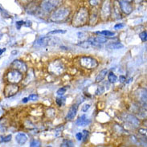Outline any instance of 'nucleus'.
Returning <instances> with one entry per match:
<instances>
[{
	"instance_id": "4c0bfd02",
	"label": "nucleus",
	"mask_w": 147,
	"mask_h": 147,
	"mask_svg": "<svg viewBox=\"0 0 147 147\" xmlns=\"http://www.w3.org/2000/svg\"><path fill=\"white\" fill-rule=\"evenodd\" d=\"M140 134H143V135H146V129H139Z\"/></svg>"
},
{
	"instance_id": "393cba45",
	"label": "nucleus",
	"mask_w": 147,
	"mask_h": 147,
	"mask_svg": "<svg viewBox=\"0 0 147 147\" xmlns=\"http://www.w3.org/2000/svg\"><path fill=\"white\" fill-rule=\"evenodd\" d=\"M30 146L32 147H40L41 146V143H40V142L37 141V140H32Z\"/></svg>"
},
{
	"instance_id": "f3484780",
	"label": "nucleus",
	"mask_w": 147,
	"mask_h": 147,
	"mask_svg": "<svg viewBox=\"0 0 147 147\" xmlns=\"http://www.w3.org/2000/svg\"><path fill=\"white\" fill-rule=\"evenodd\" d=\"M78 46L83 48H90L91 47H93V43L91 40H84V41H81L80 43H79Z\"/></svg>"
},
{
	"instance_id": "f03ea898",
	"label": "nucleus",
	"mask_w": 147,
	"mask_h": 147,
	"mask_svg": "<svg viewBox=\"0 0 147 147\" xmlns=\"http://www.w3.org/2000/svg\"><path fill=\"white\" fill-rule=\"evenodd\" d=\"M62 3L63 0H44L40 4V8L43 11L50 13L60 7Z\"/></svg>"
},
{
	"instance_id": "b1692460",
	"label": "nucleus",
	"mask_w": 147,
	"mask_h": 147,
	"mask_svg": "<svg viewBox=\"0 0 147 147\" xmlns=\"http://www.w3.org/2000/svg\"><path fill=\"white\" fill-rule=\"evenodd\" d=\"M64 33H66V31H64V30H55V31H52V32H48V35H56V34H64Z\"/></svg>"
},
{
	"instance_id": "2f4dec72",
	"label": "nucleus",
	"mask_w": 147,
	"mask_h": 147,
	"mask_svg": "<svg viewBox=\"0 0 147 147\" xmlns=\"http://www.w3.org/2000/svg\"><path fill=\"white\" fill-rule=\"evenodd\" d=\"M89 108H90V105L89 104H86V105H84L83 107H82V111L87 112L89 109Z\"/></svg>"
},
{
	"instance_id": "bb28decb",
	"label": "nucleus",
	"mask_w": 147,
	"mask_h": 147,
	"mask_svg": "<svg viewBox=\"0 0 147 147\" xmlns=\"http://www.w3.org/2000/svg\"><path fill=\"white\" fill-rule=\"evenodd\" d=\"M64 101H65V98L62 97V96H61L60 98H57V99H56V104H57L59 106H62L64 104Z\"/></svg>"
},
{
	"instance_id": "ddd939ff",
	"label": "nucleus",
	"mask_w": 147,
	"mask_h": 147,
	"mask_svg": "<svg viewBox=\"0 0 147 147\" xmlns=\"http://www.w3.org/2000/svg\"><path fill=\"white\" fill-rule=\"evenodd\" d=\"M16 142L20 144V145H24V144H25L27 142V141H28V137H27V135H26L25 134L20 133V134H18L16 135Z\"/></svg>"
},
{
	"instance_id": "c756f323",
	"label": "nucleus",
	"mask_w": 147,
	"mask_h": 147,
	"mask_svg": "<svg viewBox=\"0 0 147 147\" xmlns=\"http://www.w3.org/2000/svg\"><path fill=\"white\" fill-rule=\"evenodd\" d=\"M11 140V135L9 134V135L6 136V137H3L1 142H10Z\"/></svg>"
},
{
	"instance_id": "79ce46f5",
	"label": "nucleus",
	"mask_w": 147,
	"mask_h": 147,
	"mask_svg": "<svg viewBox=\"0 0 147 147\" xmlns=\"http://www.w3.org/2000/svg\"><path fill=\"white\" fill-rule=\"evenodd\" d=\"M12 55H15V54H17V51H13V52H11Z\"/></svg>"
},
{
	"instance_id": "c85d7f7f",
	"label": "nucleus",
	"mask_w": 147,
	"mask_h": 147,
	"mask_svg": "<svg viewBox=\"0 0 147 147\" xmlns=\"http://www.w3.org/2000/svg\"><path fill=\"white\" fill-rule=\"evenodd\" d=\"M140 38H141V40H142L143 42H146V39H147V33L146 32H142L141 34H140Z\"/></svg>"
},
{
	"instance_id": "37998d69",
	"label": "nucleus",
	"mask_w": 147,
	"mask_h": 147,
	"mask_svg": "<svg viewBox=\"0 0 147 147\" xmlns=\"http://www.w3.org/2000/svg\"><path fill=\"white\" fill-rule=\"evenodd\" d=\"M124 1H125V2H128V3H131L133 0H124Z\"/></svg>"
},
{
	"instance_id": "5701e85b",
	"label": "nucleus",
	"mask_w": 147,
	"mask_h": 147,
	"mask_svg": "<svg viewBox=\"0 0 147 147\" xmlns=\"http://www.w3.org/2000/svg\"><path fill=\"white\" fill-rule=\"evenodd\" d=\"M104 92H105V88H104L103 86H98L96 90V95H102Z\"/></svg>"
},
{
	"instance_id": "f704fd0d",
	"label": "nucleus",
	"mask_w": 147,
	"mask_h": 147,
	"mask_svg": "<svg viewBox=\"0 0 147 147\" xmlns=\"http://www.w3.org/2000/svg\"><path fill=\"white\" fill-rule=\"evenodd\" d=\"M124 27H125V25H124L123 24H116L115 25V27H114V28H116V29H117V28H124Z\"/></svg>"
},
{
	"instance_id": "c03bdc74",
	"label": "nucleus",
	"mask_w": 147,
	"mask_h": 147,
	"mask_svg": "<svg viewBox=\"0 0 147 147\" xmlns=\"http://www.w3.org/2000/svg\"><path fill=\"white\" fill-rule=\"evenodd\" d=\"M1 37H2V36H1V35H0V39H1Z\"/></svg>"
},
{
	"instance_id": "ea45409f",
	"label": "nucleus",
	"mask_w": 147,
	"mask_h": 147,
	"mask_svg": "<svg viewBox=\"0 0 147 147\" xmlns=\"http://www.w3.org/2000/svg\"><path fill=\"white\" fill-rule=\"evenodd\" d=\"M28 97H25V98H24V99H23V100H22V101H23V102H24V103H26V102H28Z\"/></svg>"
},
{
	"instance_id": "a878e982",
	"label": "nucleus",
	"mask_w": 147,
	"mask_h": 147,
	"mask_svg": "<svg viewBox=\"0 0 147 147\" xmlns=\"http://www.w3.org/2000/svg\"><path fill=\"white\" fill-rule=\"evenodd\" d=\"M66 91H67V88H59V89L57 90L56 93H57V95L63 96L64 93L66 92Z\"/></svg>"
},
{
	"instance_id": "412c9836",
	"label": "nucleus",
	"mask_w": 147,
	"mask_h": 147,
	"mask_svg": "<svg viewBox=\"0 0 147 147\" xmlns=\"http://www.w3.org/2000/svg\"><path fill=\"white\" fill-rule=\"evenodd\" d=\"M90 40H92L96 43H98V44H104L105 42H107V40L105 38V37H101V36H99V37H96L94 39H92Z\"/></svg>"
},
{
	"instance_id": "9d476101",
	"label": "nucleus",
	"mask_w": 147,
	"mask_h": 147,
	"mask_svg": "<svg viewBox=\"0 0 147 147\" xmlns=\"http://www.w3.org/2000/svg\"><path fill=\"white\" fill-rule=\"evenodd\" d=\"M11 67L13 69H16L18 71H20L21 73H25L28 71V66L24 62L21 60H14L11 63Z\"/></svg>"
},
{
	"instance_id": "58836bf2",
	"label": "nucleus",
	"mask_w": 147,
	"mask_h": 147,
	"mask_svg": "<svg viewBox=\"0 0 147 147\" xmlns=\"http://www.w3.org/2000/svg\"><path fill=\"white\" fill-rule=\"evenodd\" d=\"M24 25H25L26 27H30V26L32 25V22H31V21H28L27 23H24Z\"/></svg>"
},
{
	"instance_id": "7c9ffc66",
	"label": "nucleus",
	"mask_w": 147,
	"mask_h": 147,
	"mask_svg": "<svg viewBox=\"0 0 147 147\" xmlns=\"http://www.w3.org/2000/svg\"><path fill=\"white\" fill-rule=\"evenodd\" d=\"M38 95H36V94H32V95H30L28 96V99L29 100H36L38 99Z\"/></svg>"
},
{
	"instance_id": "39448f33",
	"label": "nucleus",
	"mask_w": 147,
	"mask_h": 147,
	"mask_svg": "<svg viewBox=\"0 0 147 147\" xmlns=\"http://www.w3.org/2000/svg\"><path fill=\"white\" fill-rule=\"evenodd\" d=\"M7 78L11 84H18L23 79V73L16 69H12L7 72Z\"/></svg>"
},
{
	"instance_id": "72a5a7b5",
	"label": "nucleus",
	"mask_w": 147,
	"mask_h": 147,
	"mask_svg": "<svg viewBox=\"0 0 147 147\" xmlns=\"http://www.w3.org/2000/svg\"><path fill=\"white\" fill-rule=\"evenodd\" d=\"M16 25L18 26V28L20 29V26H22V25H24V21H18V22L16 23Z\"/></svg>"
},
{
	"instance_id": "6ab92c4d",
	"label": "nucleus",
	"mask_w": 147,
	"mask_h": 147,
	"mask_svg": "<svg viewBox=\"0 0 147 147\" xmlns=\"http://www.w3.org/2000/svg\"><path fill=\"white\" fill-rule=\"evenodd\" d=\"M96 34L98 35H103L105 36H108V37H112V36H114L115 33L113 32H109V31H102V32H96Z\"/></svg>"
},
{
	"instance_id": "e433bc0d",
	"label": "nucleus",
	"mask_w": 147,
	"mask_h": 147,
	"mask_svg": "<svg viewBox=\"0 0 147 147\" xmlns=\"http://www.w3.org/2000/svg\"><path fill=\"white\" fill-rule=\"evenodd\" d=\"M83 134H84V141H85V140L87 139L88 135V131H87V130H84Z\"/></svg>"
},
{
	"instance_id": "4be33fe9",
	"label": "nucleus",
	"mask_w": 147,
	"mask_h": 147,
	"mask_svg": "<svg viewBox=\"0 0 147 147\" xmlns=\"http://www.w3.org/2000/svg\"><path fill=\"white\" fill-rule=\"evenodd\" d=\"M61 146H66V147H71L73 146V142L72 141H69V140L64 139L63 141V142L61 144Z\"/></svg>"
},
{
	"instance_id": "a211bd4d",
	"label": "nucleus",
	"mask_w": 147,
	"mask_h": 147,
	"mask_svg": "<svg viewBox=\"0 0 147 147\" xmlns=\"http://www.w3.org/2000/svg\"><path fill=\"white\" fill-rule=\"evenodd\" d=\"M107 47L111 49H120V48H123L124 45L121 43H113L107 45Z\"/></svg>"
},
{
	"instance_id": "0eeeda50",
	"label": "nucleus",
	"mask_w": 147,
	"mask_h": 147,
	"mask_svg": "<svg viewBox=\"0 0 147 147\" xmlns=\"http://www.w3.org/2000/svg\"><path fill=\"white\" fill-rule=\"evenodd\" d=\"M58 40L56 38H52L50 36H45V37H42L36 41V43L34 44V46L40 48V47H45L48 45H52V44H56L57 42H55V40Z\"/></svg>"
},
{
	"instance_id": "6e6552de",
	"label": "nucleus",
	"mask_w": 147,
	"mask_h": 147,
	"mask_svg": "<svg viewBox=\"0 0 147 147\" xmlns=\"http://www.w3.org/2000/svg\"><path fill=\"white\" fill-rule=\"evenodd\" d=\"M20 88L18 85H16V84H11L7 85L3 90V94L5 97H11L13 96H15L19 92Z\"/></svg>"
},
{
	"instance_id": "423d86ee",
	"label": "nucleus",
	"mask_w": 147,
	"mask_h": 147,
	"mask_svg": "<svg viewBox=\"0 0 147 147\" xmlns=\"http://www.w3.org/2000/svg\"><path fill=\"white\" fill-rule=\"evenodd\" d=\"M80 64L83 68H87V69L95 68L98 65V63L95 59L91 58V57H88V56L81 57L80 60Z\"/></svg>"
},
{
	"instance_id": "a19ab883",
	"label": "nucleus",
	"mask_w": 147,
	"mask_h": 147,
	"mask_svg": "<svg viewBox=\"0 0 147 147\" xmlns=\"http://www.w3.org/2000/svg\"><path fill=\"white\" fill-rule=\"evenodd\" d=\"M6 51V48H3V49H0V56L4 52Z\"/></svg>"
},
{
	"instance_id": "f257e3e1",
	"label": "nucleus",
	"mask_w": 147,
	"mask_h": 147,
	"mask_svg": "<svg viewBox=\"0 0 147 147\" xmlns=\"http://www.w3.org/2000/svg\"><path fill=\"white\" fill-rule=\"evenodd\" d=\"M88 19V11L87 8L80 7L76 11L72 19V25L76 28H80L85 25Z\"/></svg>"
},
{
	"instance_id": "1a4fd4ad",
	"label": "nucleus",
	"mask_w": 147,
	"mask_h": 147,
	"mask_svg": "<svg viewBox=\"0 0 147 147\" xmlns=\"http://www.w3.org/2000/svg\"><path fill=\"white\" fill-rule=\"evenodd\" d=\"M111 13V7H110V1L105 0L100 10V16L103 20H107Z\"/></svg>"
},
{
	"instance_id": "dca6fc26",
	"label": "nucleus",
	"mask_w": 147,
	"mask_h": 147,
	"mask_svg": "<svg viewBox=\"0 0 147 147\" xmlns=\"http://www.w3.org/2000/svg\"><path fill=\"white\" fill-rule=\"evenodd\" d=\"M107 73V69H104L102 71H100V72H99V74L96 76V83H99L100 81H102V80L105 79V77L106 76Z\"/></svg>"
},
{
	"instance_id": "f8f14e48",
	"label": "nucleus",
	"mask_w": 147,
	"mask_h": 147,
	"mask_svg": "<svg viewBox=\"0 0 147 147\" xmlns=\"http://www.w3.org/2000/svg\"><path fill=\"white\" fill-rule=\"evenodd\" d=\"M77 109H78V106L76 105H73L72 107L70 108L68 114L66 116V120L72 121V119H74V117L76 115V113H77Z\"/></svg>"
},
{
	"instance_id": "20e7f679",
	"label": "nucleus",
	"mask_w": 147,
	"mask_h": 147,
	"mask_svg": "<svg viewBox=\"0 0 147 147\" xmlns=\"http://www.w3.org/2000/svg\"><path fill=\"white\" fill-rule=\"evenodd\" d=\"M48 71L54 75H60L64 71V65L60 60H54L48 66Z\"/></svg>"
},
{
	"instance_id": "7ed1b4c3",
	"label": "nucleus",
	"mask_w": 147,
	"mask_h": 147,
	"mask_svg": "<svg viewBox=\"0 0 147 147\" xmlns=\"http://www.w3.org/2000/svg\"><path fill=\"white\" fill-rule=\"evenodd\" d=\"M70 14V9L68 7H60L56 9L51 16L52 22H61L64 21Z\"/></svg>"
},
{
	"instance_id": "473e14b6",
	"label": "nucleus",
	"mask_w": 147,
	"mask_h": 147,
	"mask_svg": "<svg viewBox=\"0 0 147 147\" xmlns=\"http://www.w3.org/2000/svg\"><path fill=\"white\" fill-rule=\"evenodd\" d=\"M76 137V139L78 141H81L82 138H83V134L82 133H77Z\"/></svg>"
},
{
	"instance_id": "2eb2a0df",
	"label": "nucleus",
	"mask_w": 147,
	"mask_h": 147,
	"mask_svg": "<svg viewBox=\"0 0 147 147\" xmlns=\"http://www.w3.org/2000/svg\"><path fill=\"white\" fill-rule=\"evenodd\" d=\"M90 122H91V121L88 119H87L85 116H81L80 117L78 118V120L76 121V123L77 125H79V126H85V125H88Z\"/></svg>"
},
{
	"instance_id": "aec40b11",
	"label": "nucleus",
	"mask_w": 147,
	"mask_h": 147,
	"mask_svg": "<svg viewBox=\"0 0 147 147\" xmlns=\"http://www.w3.org/2000/svg\"><path fill=\"white\" fill-rule=\"evenodd\" d=\"M108 79H109V81L110 82V83H115L117 82V76L114 74V73H113V72H110L109 76H108Z\"/></svg>"
},
{
	"instance_id": "cd10ccee",
	"label": "nucleus",
	"mask_w": 147,
	"mask_h": 147,
	"mask_svg": "<svg viewBox=\"0 0 147 147\" xmlns=\"http://www.w3.org/2000/svg\"><path fill=\"white\" fill-rule=\"evenodd\" d=\"M101 0H89V4L92 7H96L97 5H99Z\"/></svg>"
},
{
	"instance_id": "c9c22d12",
	"label": "nucleus",
	"mask_w": 147,
	"mask_h": 147,
	"mask_svg": "<svg viewBox=\"0 0 147 147\" xmlns=\"http://www.w3.org/2000/svg\"><path fill=\"white\" fill-rule=\"evenodd\" d=\"M119 80H120V81H121V83H124V82H125V77L124 76H120Z\"/></svg>"
},
{
	"instance_id": "9b49d317",
	"label": "nucleus",
	"mask_w": 147,
	"mask_h": 147,
	"mask_svg": "<svg viewBox=\"0 0 147 147\" xmlns=\"http://www.w3.org/2000/svg\"><path fill=\"white\" fill-rule=\"evenodd\" d=\"M119 6L121 10L125 14V15H129L133 11V7L129 3L125 2V1H121L119 3Z\"/></svg>"
},
{
	"instance_id": "4468645a",
	"label": "nucleus",
	"mask_w": 147,
	"mask_h": 147,
	"mask_svg": "<svg viewBox=\"0 0 147 147\" xmlns=\"http://www.w3.org/2000/svg\"><path fill=\"white\" fill-rule=\"evenodd\" d=\"M126 121L130 125H132L133 126H134V127H138L139 125V120L138 119L137 117H135L134 116L128 115L126 117Z\"/></svg>"
}]
</instances>
